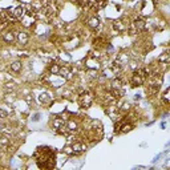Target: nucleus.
<instances>
[{"label": "nucleus", "mask_w": 170, "mask_h": 170, "mask_svg": "<svg viewBox=\"0 0 170 170\" xmlns=\"http://www.w3.org/2000/svg\"><path fill=\"white\" fill-rule=\"evenodd\" d=\"M93 102V94L91 92H83L78 96V104L81 108H89Z\"/></svg>", "instance_id": "obj_1"}, {"label": "nucleus", "mask_w": 170, "mask_h": 170, "mask_svg": "<svg viewBox=\"0 0 170 170\" xmlns=\"http://www.w3.org/2000/svg\"><path fill=\"white\" fill-rule=\"evenodd\" d=\"M128 24H129V20L126 21V19L122 17V19H120V20H116V21L113 23V28L116 29L117 32H124V31H126V28H128Z\"/></svg>", "instance_id": "obj_2"}, {"label": "nucleus", "mask_w": 170, "mask_h": 170, "mask_svg": "<svg viewBox=\"0 0 170 170\" xmlns=\"http://www.w3.org/2000/svg\"><path fill=\"white\" fill-rule=\"evenodd\" d=\"M35 19H36L35 13L31 12V11H27V13L24 15V17H23L21 20H23V24H24L26 27H31L32 24H33V21H35Z\"/></svg>", "instance_id": "obj_3"}, {"label": "nucleus", "mask_w": 170, "mask_h": 170, "mask_svg": "<svg viewBox=\"0 0 170 170\" xmlns=\"http://www.w3.org/2000/svg\"><path fill=\"white\" fill-rule=\"evenodd\" d=\"M26 13H27V9H26V7H24V6H19V7H16V8H15L13 11H12L13 17H15V19H19V20H21Z\"/></svg>", "instance_id": "obj_4"}, {"label": "nucleus", "mask_w": 170, "mask_h": 170, "mask_svg": "<svg viewBox=\"0 0 170 170\" xmlns=\"http://www.w3.org/2000/svg\"><path fill=\"white\" fill-rule=\"evenodd\" d=\"M133 23V26L136 27V29H137V32H142L145 28H146V21L142 19V17H137L134 21H132Z\"/></svg>", "instance_id": "obj_5"}, {"label": "nucleus", "mask_w": 170, "mask_h": 170, "mask_svg": "<svg viewBox=\"0 0 170 170\" xmlns=\"http://www.w3.org/2000/svg\"><path fill=\"white\" fill-rule=\"evenodd\" d=\"M72 149H73V154H74V156H80L81 153L85 152L87 146H85L83 142H74V144L72 145Z\"/></svg>", "instance_id": "obj_6"}, {"label": "nucleus", "mask_w": 170, "mask_h": 170, "mask_svg": "<svg viewBox=\"0 0 170 170\" xmlns=\"http://www.w3.org/2000/svg\"><path fill=\"white\" fill-rule=\"evenodd\" d=\"M16 39H17L19 44H21V45H26V44L28 43V40H29V36H28L27 32L20 31V32H17V35H16Z\"/></svg>", "instance_id": "obj_7"}, {"label": "nucleus", "mask_w": 170, "mask_h": 170, "mask_svg": "<svg viewBox=\"0 0 170 170\" xmlns=\"http://www.w3.org/2000/svg\"><path fill=\"white\" fill-rule=\"evenodd\" d=\"M59 74H60L61 77H64V78H71L73 73H72V69L69 68L68 65H65V67H60Z\"/></svg>", "instance_id": "obj_8"}, {"label": "nucleus", "mask_w": 170, "mask_h": 170, "mask_svg": "<svg viewBox=\"0 0 170 170\" xmlns=\"http://www.w3.org/2000/svg\"><path fill=\"white\" fill-rule=\"evenodd\" d=\"M2 37H3L4 41H6V43H9V44L15 41V35H13L12 31H9V29H7V31H3Z\"/></svg>", "instance_id": "obj_9"}, {"label": "nucleus", "mask_w": 170, "mask_h": 170, "mask_svg": "<svg viewBox=\"0 0 170 170\" xmlns=\"http://www.w3.org/2000/svg\"><path fill=\"white\" fill-rule=\"evenodd\" d=\"M93 45L96 47L97 49H100V48L105 47V45H106V39L102 37V36H98V37H96V39H94V41H93Z\"/></svg>", "instance_id": "obj_10"}, {"label": "nucleus", "mask_w": 170, "mask_h": 170, "mask_svg": "<svg viewBox=\"0 0 170 170\" xmlns=\"http://www.w3.org/2000/svg\"><path fill=\"white\" fill-rule=\"evenodd\" d=\"M63 125H65V122H64V120L63 118H60V117H56L52 121V128L54 129V130H59L60 128L63 126Z\"/></svg>", "instance_id": "obj_11"}, {"label": "nucleus", "mask_w": 170, "mask_h": 170, "mask_svg": "<svg viewBox=\"0 0 170 170\" xmlns=\"http://www.w3.org/2000/svg\"><path fill=\"white\" fill-rule=\"evenodd\" d=\"M159 87H161V85H149L146 88V93L149 96H154V94H157L159 92Z\"/></svg>", "instance_id": "obj_12"}, {"label": "nucleus", "mask_w": 170, "mask_h": 170, "mask_svg": "<svg viewBox=\"0 0 170 170\" xmlns=\"http://www.w3.org/2000/svg\"><path fill=\"white\" fill-rule=\"evenodd\" d=\"M88 26L91 27L92 29H97L100 27V20L97 17H91L88 20Z\"/></svg>", "instance_id": "obj_13"}, {"label": "nucleus", "mask_w": 170, "mask_h": 170, "mask_svg": "<svg viewBox=\"0 0 170 170\" xmlns=\"http://www.w3.org/2000/svg\"><path fill=\"white\" fill-rule=\"evenodd\" d=\"M21 68H23L21 61H13V63H11V71L12 72L17 73V72L21 71Z\"/></svg>", "instance_id": "obj_14"}, {"label": "nucleus", "mask_w": 170, "mask_h": 170, "mask_svg": "<svg viewBox=\"0 0 170 170\" xmlns=\"http://www.w3.org/2000/svg\"><path fill=\"white\" fill-rule=\"evenodd\" d=\"M122 88V80L121 78H113L111 83V89H121Z\"/></svg>", "instance_id": "obj_15"}, {"label": "nucleus", "mask_w": 170, "mask_h": 170, "mask_svg": "<svg viewBox=\"0 0 170 170\" xmlns=\"http://www.w3.org/2000/svg\"><path fill=\"white\" fill-rule=\"evenodd\" d=\"M158 61H159V63H162V64H168V63L170 61V54H169L168 52H163L162 54H159Z\"/></svg>", "instance_id": "obj_16"}, {"label": "nucleus", "mask_w": 170, "mask_h": 170, "mask_svg": "<svg viewBox=\"0 0 170 170\" xmlns=\"http://www.w3.org/2000/svg\"><path fill=\"white\" fill-rule=\"evenodd\" d=\"M118 109H120V112H121V113H126V112H129V109H130V104H129V102H122V104L118 105Z\"/></svg>", "instance_id": "obj_17"}, {"label": "nucleus", "mask_w": 170, "mask_h": 170, "mask_svg": "<svg viewBox=\"0 0 170 170\" xmlns=\"http://www.w3.org/2000/svg\"><path fill=\"white\" fill-rule=\"evenodd\" d=\"M67 125V129H68V132H76V129H77V124L74 122V121H69Z\"/></svg>", "instance_id": "obj_18"}, {"label": "nucleus", "mask_w": 170, "mask_h": 170, "mask_svg": "<svg viewBox=\"0 0 170 170\" xmlns=\"http://www.w3.org/2000/svg\"><path fill=\"white\" fill-rule=\"evenodd\" d=\"M9 144V138L7 136H3V134H0V146H8Z\"/></svg>", "instance_id": "obj_19"}, {"label": "nucleus", "mask_w": 170, "mask_h": 170, "mask_svg": "<svg viewBox=\"0 0 170 170\" xmlns=\"http://www.w3.org/2000/svg\"><path fill=\"white\" fill-rule=\"evenodd\" d=\"M59 71H60V67L59 64H51V67H49V72H51L52 74H59Z\"/></svg>", "instance_id": "obj_20"}, {"label": "nucleus", "mask_w": 170, "mask_h": 170, "mask_svg": "<svg viewBox=\"0 0 170 170\" xmlns=\"http://www.w3.org/2000/svg\"><path fill=\"white\" fill-rule=\"evenodd\" d=\"M40 102H43V104H49V102H51V98H49L48 97V94H45V93H44V94H40Z\"/></svg>", "instance_id": "obj_21"}, {"label": "nucleus", "mask_w": 170, "mask_h": 170, "mask_svg": "<svg viewBox=\"0 0 170 170\" xmlns=\"http://www.w3.org/2000/svg\"><path fill=\"white\" fill-rule=\"evenodd\" d=\"M88 74H89V77H91V78H97L98 77V72L96 71V69H89Z\"/></svg>", "instance_id": "obj_22"}, {"label": "nucleus", "mask_w": 170, "mask_h": 170, "mask_svg": "<svg viewBox=\"0 0 170 170\" xmlns=\"http://www.w3.org/2000/svg\"><path fill=\"white\" fill-rule=\"evenodd\" d=\"M162 101L165 105H168L169 104V89H166V92L163 93V96H162Z\"/></svg>", "instance_id": "obj_23"}, {"label": "nucleus", "mask_w": 170, "mask_h": 170, "mask_svg": "<svg viewBox=\"0 0 170 170\" xmlns=\"http://www.w3.org/2000/svg\"><path fill=\"white\" fill-rule=\"evenodd\" d=\"M4 89H6L7 92L13 91V89H15V84H13V83H7L6 85H4Z\"/></svg>", "instance_id": "obj_24"}, {"label": "nucleus", "mask_w": 170, "mask_h": 170, "mask_svg": "<svg viewBox=\"0 0 170 170\" xmlns=\"http://www.w3.org/2000/svg\"><path fill=\"white\" fill-rule=\"evenodd\" d=\"M8 117V113L4 109H0V120H6Z\"/></svg>", "instance_id": "obj_25"}, {"label": "nucleus", "mask_w": 170, "mask_h": 170, "mask_svg": "<svg viewBox=\"0 0 170 170\" xmlns=\"http://www.w3.org/2000/svg\"><path fill=\"white\" fill-rule=\"evenodd\" d=\"M64 153H67V154H73V149H72V146H65V148H64Z\"/></svg>", "instance_id": "obj_26"}, {"label": "nucleus", "mask_w": 170, "mask_h": 170, "mask_svg": "<svg viewBox=\"0 0 170 170\" xmlns=\"http://www.w3.org/2000/svg\"><path fill=\"white\" fill-rule=\"evenodd\" d=\"M32 120H33V121H37V120H39V114H37V113H36V114H35V116H33V118H32Z\"/></svg>", "instance_id": "obj_27"}, {"label": "nucleus", "mask_w": 170, "mask_h": 170, "mask_svg": "<svg viewBox=\"0 0 170 170\" xmlns=\"http://www.w3.org/2000/svg\"><path fill=\"white\" fill-rule=\"evenodd\" d=\"M2 130H3V125L0 124V132H2Z\"/></svg>", "instance_id": "obj_28"}, {"label": "nucleus", "mask_w": 170, "mask_h": 170, "mask_svg": "<svg viewBox=\"0 0 170 170\" xmlns=\"http://www.w3.org/2000/svg\"><path fill=\"white\" fill-rule=\"evenodd\" d=\"M0 150H2V146H0Z\"/></svg>", "instance_id": "obj_29"}]
</instances>
